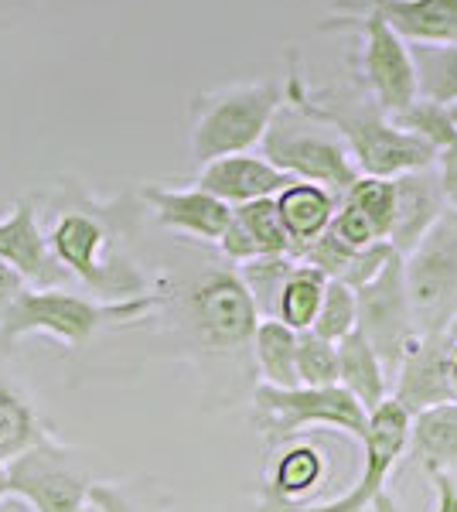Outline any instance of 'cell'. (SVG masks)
I'll use <instances>...</instances> for the list:
<instances>
[{
  "label": "cell",
  "instance_id": "cell-1",
  "mask_svg": "<svg viewBox=\"0 0 457 512\" xmlns=\"http://www.w3.org/2000/svg\"><path fill=\"white\" fill-rule=\"evenodd\" d=\"M164 308V294L151 291L127 301H93L62 287H28L0 315V352H11L28 335H52L55 342L82 349L96 332L110 325H130Z\"/></svg>",
  "mask_w": 457,
  "mask_h": 512
},
{
  "label": "cell",
  "instance_id": "cell-2",
  "mask_svg": "<svg viewBox=\"0 0 457 512\" xmlns=\"http://www.w3.org/2000/svg\"><path fill=\"white\" fill-rule=\"evenodd\" d=\"M287 103L301 106L304 113H311L314 120L328 123L331 130H338V137L348 144L355 164L362 175L369 178H400L410 171H423L437 164V151L420 140L410 130L396 127L393 117L372 106H348V103H324L321 96H314L307 89L304 76L297 69H290L287 79Z\"/></svg>",
  "mask_w": 457,
  "mask_h": 512
},
{
  "label": "cell",
  "instance_id": "cell-3",
  "mask_svg": "<svg viewBox=\"0 0 457 512\" xmlns=\"http://www.w3.org/2000/svg\"><path fill=\"white\" fill-rule=\"evenodd\" d=\"M164 304L174 308V332L205 355L253 349V335L263 321L243 274L229 267H205L185 284H174Z\"/></svg>",
  "mask_w": 457,
  "mask_h": 512
},
{
  "label": "cell",
  "instance_id": "cell-4",
  "mask_svg": "<svg viewBox=\"0 0 457 512\" xmlns=\"http://www.w3.org/2000/svg\"><path fill=\"white\" fill-rule=\"evenodd\" d=\"M284 103L287 89L273 79L232 82V86L195 96L191 103V161L205 168L219 158L249 154L256 144H263Z\"/></svg>",
  "mask_w": 457,
  "mask_h": 512
},
{
  "label": "cell",
  "instance_id": "cell-5",
  "mask_svg": "<svg viewBox=\"0 0 457 512\" xmlns=\"http://www.w3.org/2000/svg\"><path fill=\"white\" fill-rule=\"evenodd\" d=\"M260 147L263 158L277 164L284 175H290L294 181L324 185L338 198H345L348 188L362 178L359 164H355L345 140L338 137V130L314 120L311 113H304L294 103L280 106V113L273 117Z\"/></svg>",
  "mask_w": 457,
  "mask_h": 512
},
{
  "label": "cell",
  "instance_id": "cell-6",
  "mask_svg": "<svg viewBox=\"0 0 457 512\" xmlns=\"http://www.w3.org/2000/svg\"><path fill=\"white\" fill-rule=\"evenodd\" d=\"M48 243H52L58 263L86 287H93L99 301H127V297L151 294L147 291V277L137 270V263L120 256L113 226L103 219V212H62L48 229Z\"/></svg>",
  "mask_w": 457,
  "mask_h": 512
},
{
  "label": "cell",
  "instance_id": "cell-7",
  "mask_svg": "<svg viewBox=\"0 0 457 512\" xmlns=\"http://www.w3.org/2000/svg\"><path fill=\"white\" fill-rule=\"evenodd\" d=\"M372 414L355 400L345 386H297V390H277L260 383L253 390V424L263 434L267 448L297 441L307 427H331L365 444Z\"/></svg>",
  "mask_w": 457,
  "mask_h": 512
},
{
  "label": "cell",
  "instance_id": "cell-8",
  "mask_svg": "<svg viewBox=\"0 0 457 512\" xmlns=\"http://www.w3.org/2000/svg\"><path fill=\"white\" fill-rule=\"evenodd\" d=\"M338 18L324 21L321 28H352L362 31V76L365 86L372 93V103L379 106L386 117H396V113L410 110L420 99V82H417V65H413V52L410 45L389 28V21L382 18L379 11L362 4H348V0H338Z\"/></svg>",
  "mask_w": 457,
  "mask_h": 512
},
{
  "label": "cell",
  "instance_id": "cell-9",
  "mask_svg": "<svg viewBox=\"0 0 457 512\" xmlns=\"http://www.w3.org/2000/svg\"><path fill=\"white\" fill-rule=\"evenodd\" d=\"M11 495L28 502L35 512H82L89 506L93 468L86 451L48 434L35 448L4 465Z\"/></svg>",
  "mask_w": 457,
  "mask_h": 512
},
{
  "label": "cell",
  "instance_id": "cell-10",
  "mask_svg": "<svg viewBox=\"0 0 457 512\" xmlns=\"http://www.w3.org/2000/svg\"><path fill=\"white\" fill-rule=\"evenodd\" d=\"M406 291L420 335H447L457 318V212L447 209L406 256Z\"/></svg>",
  "mask_w": 457,
  "mask_h": 512
},
{
  "label": "cell",
  "instance_id": "cell-11",
  "mask_svg": "<svg viewBox=\"0 0 457 512\" xmlns=\"http://www.w3.org/2000/svg\"><path fill=\"white\" fill-rule=\"evenodd\" d=\"M410 420L413 417L389 396L369 420V437L362 444V472L355 478V485L338 499L321 502V506H311L304 512H379L382 506H389L393 499L386 495V482L396 472L406 448H410Z\"/></svg>",
  "mask_w": 457,
  "mask_h": 512
},
{
  "label": "cell",
  "instance_id": "cell-12",
  "mask_svg": "<svg viewBox=\"0 0 457 512\" xmlns=\"http://www.w3.org/2000/svg\"><path fill=\"white\" fill-rule=\"evenodd\" d=\"M359 332L369 338V345L376 349L382 366H386L389 383H393L406 345L417 335L410 291H406V256L403 253L389 256V263L379 270V277L359 287Z\"/></svg>",
  "mask_w": 457,
  "mask_h": 512
},
{
  "label": "cell",
  "instance_id": "cell-13",
  "mask_svg": "<svg viewBox=\"0 0 457 512\" xmlns=\"http://www.w3.org/2000/svg\"><path fill=\"white\" fill-rule=\"evenodd\" d=\"M454 349L457 342L451 335H420V332L406 345L403 362L393 379V400L410 417L437 407V403L457 400Z\"/></svg>",
  "mask_w": 457,
  "mask_h": 512
},
{
  "label": "cell",
  "instance_id": "cell-14",
  "mask_svg": "<svg viewBox=\"0 0 457 512\" xmlns=\"http://www.w3.org/2000/svg\"><path fill=\"white\" fill-rule=\"evenodd\" d=\"M0 260L18 270L24 284L35 287H58L69 277L48 243V233L41 229L38 205L31 198H18L11 216L0 219Z\"/></svg>",
  "mask_w": 457,
  "mask_h": 512
},
{
  "label": "cell",
  "instance_id": "cell-15",
  "mask_svg": "<svg viewBox=\"0 0 457 512\" xmlns=\"http://www.w3.org/2000/svg\"><path fill=\"white\" fill-rule=\"evenodd\" d=\"M140 198L154 209V219L164 229L191 239H202V243H215L226 236L232 222V205L222 198H215L205 188H161V185H144Z\"/></svg>",
  "mask_w": 457,
  "mask_h": 512
},
{
  "label": "cell",
  "instance_id": "cell-16",
  "mask_svg": "<svg viewBox=\"0 0 457 512\" xmlns=\"http://www.w3.org/2000/svg\"><path fill=\"white\" fill-rule=\"evenodd\" d=\"M191 185L205 188V192H212L215 198H222V202L236 209V205L256 202V198H277L287 185H294V178L284 175L263 154L249 151L205 164Z\"/></svg>",
  "mask_w": 457,
  "mask_h": 512
},
{
  "label": "cell",
  "instance_id": "cell-17",
  "mask_svg": "<svg viewBox=\"0 0 457 512\" xmlns=\"http://www.w3.org/2000/svg\"><path fill=\"white\" fill-rule=\"evenodd\" d=\"M219 253L229 263H239V267L260 260V256H294L277 198H256V202L236 205L226 236L219 239Z\"/></svg>",
  "mask_w": 457,
  "mask_h": 512
},
{
  "label": "cell",
  "instance_id": "cell-18",
  "mask_svg": "<svg viewBox=\"0 0 457 512\" xmlns=\"http://www.w3.org/2000/svg\"><path fill=\"white\" fill-rule=\"evenodd\" d=\"M396 181V212L393 229H389V243L396 253L410 256L417 243L434 229V222L447 212V198L440 188L437 164L423 171H410V175L393 178Z\"/></svg>",
  "mask_w": 457,
  "mask_h": 512
},
{
  "label": "cell",
  "instance_id": "cell-19",
  "mask_svg": "<svg viewBox=\"0 0 457 512\" xmlns=\"http://www.w3.org/2000/svg\"><path fill=\"white\" fill-rule=\"evenodd\" d=\"M328 478V454L314 441H290L280 444V454L273 458L267 482H263V509L277 512L301 506Z\"/></svg>",
  "mask_w": 457,
  "mask_h": 512
},
{
  "label": "cell",
  "instance_id": "cell-20",
  "mask_svg": "<svg viewBox=\"0 0 457 512\" xmlns=\"http://www.w3.org/2000/svg\"><path fill=\"white\" fill-rule=\"evenodd\" d=\"M379 11L406 45H457V0H348Z\"/></svg>",
  "mask_w": 457,
  "mask_h": 512
},
{
  "label": "cell",
  "instance_id": "cell-21",
  "mask_svg": "<svg viewBox=\"0 0 457 512\" xmlns=\"http://www.w3.org/2000/svg\"><path fill=\"white\" fill-rule=\"evenodd\" d=\"M338 205H342V198L328 192L324 185H311V181H294L277 195V209L290 236V246H294V256L328 233Z\"/></svg>",
  "mask_w": 457,
  "mask_h": 512
},
{
  "label": "cell",
  "instance_id": "cell-22",
  "mask_svg": "<svg viewBox=\"0 0 457 512\" xmlns=\"http://www.w3.org/2000/svg\"><path fill=\"white\" fill-rule=\"evenodd\" d=\"M338 386H345L369 414H376L389 400L386 366L362 332H352L345 342H338Z\"/></svg>",
  "mask_w": 457,
  "mask_h": 512
},
{
  "label": "cell",
  "instance_id": "cell-23",
  "mask_svg": "<svg viewBox=\"0 0 457 512\" xmlns=\"http://www.w3.org/2000/svg\"><path fill=\"white\" fill-rule=\"evenodd\" d=\"M413 458L430 472H451L457 468V400L437 403L410 420V448Z\"/></svg>",
  "mask_w": 457,
  "mask_h": 512
},
{
  "label": "cell",
  "instance_id": "cell-24",
  "mask_svg": "<svg viewBox=\"0 0 457 512\" xmlns=\"http://www.w3.org/2000/svg\"><path fill=\"white\" fill-rule=\"evenodd\" d=\"M253 362L256 373L267 386L277 390H297L301 376H297V332L287 328L277 318H263L253 335Z\"/></svg>",
  "mask_w": 457,
  "mask_h": 512
},
{
  "label": "cell",
  "instance_id": "cell-25",
  "mask_svg": "<svg viewBox=\"0 0 457 512\" xmlns=\"http://www.w3.org/2000/svg\"><path fill=\"white\" fill-rule=\"evenodd\" d=\"M52 434L45 420L38 417L35 403L24 396L18 386L0 376V465L14 461L18 454L35 448L38 441Z\"/></svg>",
  "mask_w": 457,
  "mask_h": 512
},
{
  "label": "cell",
  "instance_id": "cell-26",
  "mask_svg": "<svg viewBox=\"0 0 457 512\" xmlns=\"http://www.w3.org/2000/svg\"><path fill=\"white\" fill-rule=\"evenodd\" d=\"M328 280L318 267H307V263L297 260L294 274L287 277L284 291H280V301H277V321H284L287 328L294 332H311L314 321H318V311H321V301H324V291H328Z\"/></svg>",
  "mask_w": 457,
  "mask_h": 512
},
{
  "label": "cell",
  "instance_id": "cell-27",
  "mask_svg": "<svg viewBox=\"0 0 457 512\" xmlns=\"http://www.w3.org/2000/svg\"><path fill=\"white\" fill-rule=\"evenodd\" d=\"M420 99L457 106V45H410Z\"/></svg>",
  "mask_w": 457,
  "mask_h": 512
},
{
  "label": "cell",
  "instance_id": "cell-28",
  "mask_svg": "<svg viewBox=\"0 0 457 512\" xmlns=\"http://www.w3.org/2000/svg\"><path fill=\"white\" fill-rule=\"evenodd\" d=\"M89 502L99 512H168V495L154 485V478L130 482H93Z\"/></svg>",
  "mask_w": 457,
  "mask_h": 512
},
{
  "label": "cell",
  "instance_id": "cell-29",
  "mask_svg": "<svg viewBox=\"0 0 457 512\" xmlns=\"http://www.w3.org/2000/svg\"><path fill=\"white\" fill-rule=\"evenodd\" d=\"M297 267V256H260L253 263H243L239 274H243L249 294H253L256 308H260L263 318H273L277 315V301H280V291H284L287 277L294 274Z\"/></svg>",
  "mask_w": 457,
  "mask_h": 512
},
{
  "label": "cell",
  "instance_id": "cell-30",
  "mask_svg": "<svg viewBox=\"0 0 457 512\" xmlns=\"http://www.w3.org/2000/svg\"><path fill=\"white\" fill-rule=\"evenodd\" d=\"M311 332H318L328 342H345L352 332H359V291L348 287L345 280H328V291H324L318 321H314Z\"/></svg>",
  "mask_w": 457,
  "mask_h": 512
},
{
  "label": "cell",
  "instance_id": "cell-31",
  "mask_svg": "<svg viewBox=\"0 0 457 512\" xmlns=\"http://www.w3.org/2000/svg\"><path fill=\"white\" fill-rule=\"evenodd\" d=\"M393 123L410 130V134H417L420 140H427L437 154L457 144V123L451 117V106L430 103V99H417L410 110L396 113Z\"/></svg>",
  "mask_w": 457,
  "mask_h": 512
},
{
  "label": "cell",
  "instance_id": "cell-32",
  "mask_svg": "<svg viewBox=\"0 0 457 512\" xmlns=\"http://www.w3.org/2000/svg\"><path fill=\"white\" fill-rule=\"evenodd\" d=\"M297 376L301 386H338V345L318 332H297Z\"/></svg>",
  "mask_w": 457,
  "mask_h": 512
},
{
  "label": "cell",
  "instance_id": "cell-33",
  "mask_svg": "<svg viewBox=\"0 0 457 512\" xmlns=\"http://www.w3.org/2000/svg\"><path fill=\"white\" fill-rule=\"evenodd\" d=\"M345 202L359 205V209L376 222L382 239L389 243V229H393V212H396V181L393 178H369L362 175L348 188Z\"/></svg>",
  "mask_w": 457,
  "mask_h": 512
},
{
  "label": "cell",
  "instance_id": "cell-34",
  "mask_svg": "<svg viewBox=\"0 0 457 512\" xmlns=\"http://www.w3.org/2000/svg\"><path fill=\"white\" fill-rule=\"evenodd\" d=\"M331 233L342 239V243L355 246V250H365V246L386 243V239H382V233L376 229V222L365 216L359 205L345 202V198H342V205H338V212H335V222H331Z\"/></svg>",
  "mask_w": 457,
  "mask_h": 512
},
{
  "label": "cell",
  "instance_id": "cell-35",
  "mask_svg": "<svg viewBox=\"0 0 457 512\" xmlns=\"http://www.w3.org/2000/svg\"><path fill=\"white\" fill-rule=\"evenodd\" d=\"M437 175H440V188H444V198H447V209L457 212V144L437 154Z\"/></svg>",
  "mask_w": 457,
  "mask_h": 512
},
{
  "label": "cell",
  "instance_id": "cell-36",
  "mask_svg": "<svg viewBox=\"0 0 457 512\" xmlns=\"http://www.w3.org/2000/svg\"><path fill=\"white\" fill-rule=\"evenodd\" d=\"M24 291H28V287H24V280H21L18 270L7 267V263L0 260V315H4V311L11 308V304L18 301Z\"/></svg>",
  "mask_w": 457,
  "mask_h": 512
},
{
  "label": "cell",
  "instance_id": "cell-37",
  "mask_svg": "<svg viewBox=\"0 0 457 512\" xmlns=\"http://www.w3.org/2000/svg\"><path fill=\"white\" fill-rule=\"evenodd\" d=\"M430 482L437 489V509L434 512H457V485L447 472H430Z\"/></svg>",
  "mask_w": 457,
  "mask_h": 512
},
{
  "label": "cell",
  "instance_id": "cell-38",
  "mask_svg": "<svg viewBox=\"0 0 457 512\" xmlns=\"http://www.w3.org/2000/svg\"><path fill=\"white\" fill-rule=\"evenodd\" d=\"M0 512H35V509H31L24 499H18V495H7V499L0 502Z\"/></svg>",
  "mask_w": 457,
  "mask_h": 512
},
{
  "label": "cell",
  "instance_id": "cell-39",
  "mask_svg": "<svg viewBox=\"0 0 457 512\" xmlns=\"http://www.w3.org/2000/svg\"><path fill=\"white\" fill-rule=\"evenodd\" d=\"M11 495V485H7V472H4V465H0V502Z\"/></svg>",
  "mask_w": 457,
  "mask_h": 512
},
{
  "label": "cell",
  "instance_id": "cell-40",
  "mask_svg": "<svg viewBox=\"0 0 457 512\" xmlns=\"http://www.w3.org/2000/svg\"><path fill=\"white\" fill-rule=\"evenodd\" d=\"M447 335H451V338H454V342H457V318H454V325H451V328H447Z\"/></svg>",
  "mask_w": 457,
  "mask_h": 512
},
{
  "label": "cell",
  "instance_id": "cell-41",
  "mask_svg": "<svg viewBox=\"0 0 457 512\" xmlns=\"http://www.w3.org/2000/svg\"><path fill=\"white\" fill-rule=\"evenodd\" d=\"M454 390H457V349H454Z\"/></svg>",
  "mask_w": 457,
  "mask_h": 512
},
{
  "label": "cell",
  "instance_id": "cell-42",
  "mask_svg": "<svg viewBox=\"0 0 457 512\" xmlns=\"http://www.w3.org/2000/svg\"><path fill=\"white\" fill-rule=\"evenodd\" d=\"M82 512H99V509L93 506V502H89V506H86V509H82Z\"/></svg>",
  "mask_w": 457,
  "mask_h": 512
},
{
  "label": "cell",
  "instance_id": "cell-43",
  "mask_svg": "<svg viewBox=\"0 0 457 512\" xmlns=\"http://www.w3.org/2000/svg\"><path fill=\"white\" fill-rule=\"evenodd\" d=\"M451 117H454V123H457V106H451Z\"/></svg>",
  "mask_w": 457,
  "mask_h": 512
}]
</instances>
